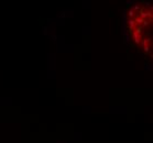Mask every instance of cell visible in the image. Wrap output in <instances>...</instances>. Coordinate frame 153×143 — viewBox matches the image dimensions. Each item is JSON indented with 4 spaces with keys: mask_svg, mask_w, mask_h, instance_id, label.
<instances>
[{
    "mask_svg": "<svg viewBox=\"0 0 153 143\" xmlns=\"http://www.w3.org/2000/svg\"><path fill=\"white\" fill-rule=\"evenodd\" d=\"M152 6L136 2L126 13V29L133 44L146 55L152 57Z\"/></svg>",
    "mask_w": 153,
    "mask_h": 143,
    "instance_id": "1",
    "label": "cell"
}]
</instances>
